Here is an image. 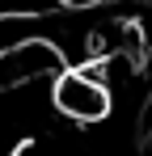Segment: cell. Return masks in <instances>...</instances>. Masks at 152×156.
Returning <instances> with one entry per match:
<instances>
[{"mask_svg":"<svg viewBox=\"0 0 152 156\" xmlns=\"http://www.w3.org/2000/svg\"><path fill=\"white\" fill-rule=\"evenodd\" d=\"M47 93H51V110L72 127H101V122L114 118V93L106 84L101 63L68 68Z\"/></svg>","mask_w":152,"mask_h":156,"instance_id":"6da1fadb","label":"cell"},{"mask_svg":"<svg viewBox=\"0 0 152 156\" xmlns=\"http://www.w3.org/2000/svg\"><path fill=\"white\" fill-rule=\"evenodd\" d=\"M72 63L63 59V51L47 42V38H34L17 51L0 55V93H30V89H42L55 84Z\"/></svg>","mask_w":152,"mask_h":156,"instance_id":"7a4b0ae2","label":"cell"}]
</instances>
